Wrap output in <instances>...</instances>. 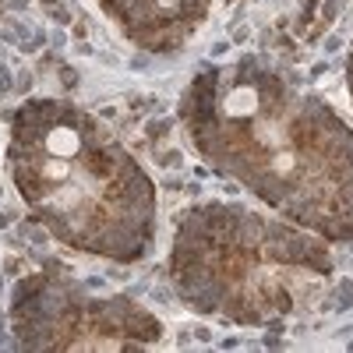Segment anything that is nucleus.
<instances>
[{
	"mask_svg": "<svg viewBox=\"0 0 353 353\" xmlns=\"http://www.w3.org/2000/svg\"><path fill=\"white\" fill-rule=\"evenodd\" d=\"M43 152H50V156H74V152H81V134L74 131V128H50L46 134H43Z\"/></svg>",
	"mask_w": 353,
	"mask_h": 353,
	"instance_id": "1",
	"label": "nucleus"
},
{
	"mask_svg": "<svg viewBox=\"0 0 353 353\" xmlns=\"http://www.w3.org/2000/svg\"><path fill=\"white\" fill-rule=\"evenodd\" d=\"M223 106H226L230 117H251V113L258 110V92H254L251 85H237V88H233V92L226 96Z\"/></svg>",
	"mask_w": 353,
	"mask_h": 353,
	"instance_id": "2",
	"label": "nucleus"
}]
</instances>
